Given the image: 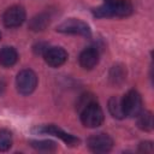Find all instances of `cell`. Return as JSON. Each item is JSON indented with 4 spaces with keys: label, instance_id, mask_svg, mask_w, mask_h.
I'll list each match as a JSON object with an SVG mask.
<instances>
[{
    "label": "cell",
    "instance_id": "cell-1",
    "mask_svg": "<svg viewBox=\"0 0 154 154\" xmlns=\"http://www.w3.org/2000/svg\"><path fill=\"white\" fill-rule=\"evenodd\" d=\"M77 108L79 112L81 123L85 128H99L102 125L105 116L101 106L99 105L97 100L91 94H83L77 103Z\"/></svg>",
    "mask_w": 154,
    "mask_h": 154
},
{
    "label": "cell",
    "instance_id": "cell-2",
    "mask_svg": "<svg viewBox=\"0 0 154 154\" xmlns=\"http://www.w3.org/2000/svg\"><path fill=\"white\" fill-rule=\"evenodd\" d=\"M93 16L96 18H124L134 12V6L130 0H103L102 4L93 8Z\"/></svg>",
    "mask_w": 154,
    "mask_h": 154
},
{
    "label": "cell",
    "instance_id": "cell-3",
    "mask_svg": "<svg viewBox=\"0 0 154 154\" xmlns=\"http://www.w3.org/2000/svg\"><path fill=\"white\" fill-rule=\"evenodd\" d=\"M55 30L60 34H66V35H78V36H83V37L91 36V29H90L89 24L78 18L65 19L57 26Z\"/></svg>",
    "mask_w": 154,
    "mask_h": 154
},
{
    "label": "cell",
    "instance_id": "cell-4",
    "mask_svg": "<svg viewBox=\"0 0 154 154\" xmlns=\"http://www.w3.org/2000/svg\"><path fill=\"white\" fill-rule=\"evenodd\" d=\"M32 132L35 134H43V135H52L55 136L58 138H60L66 146L70 147H76L79 143V138L73 136L72 134L66 132L65 130H63L61 128H59L55 124H45V125H37L35 126L32 130Z\"/></svg>",
    "mask_w": 154,
    "mask_h": 154
},
{
    "label": "cell",
    "instance_id": "cell-5",
    "mask_svg": "<svg viewBox=\"0 0 154 154\" xmlns=\"http://www.w3.org/2000/svg\"><path fill=\"white\" fill-rule=\"evenodd\" d=\"M37 87V76L31 69H24L17 73L16 88L22 95H30Z\"/></svg>",
    "mask_w": 154,
    "mask_h": 154
},
{
    "label": "cell",
    "instance_id": "cell-6",
    "mask_svg": "<svg viewBox=\"0 0 154 154\" xmlns=\"http://www.w3.org/2000/svg\"><path fill=\"white\" fill-rule=\"evenodd\" d=\"M122 107L125 117L136 118V116L143 109L142 108V97L136 89H130L122 97Z\"/></svg>",
    "mask_w": 154,
    "mask_h": 154
},
{
    "label": "cell",
    "instance_id": "cell-7",
    "mask_svg": "<svg viewBox=\"0 0 154 154\" xmlns=\"http://www.w3.org/2000/svg\"><path fill=\"white\" fill-rule=\"evenodd\" d=\"M113 144V138L103 132L94 134L87 140V147L93 153H108L112 150Z\"/></svg>",
    "mask_w": 154,
    "mask_h": 154
},
{
    "label": "cell",
    "instance_id": "cell-8",
    "mask_svg": "<svg viewBox=\"0 0 154 154\" xmlns=\"http://www.w3.org/2000/svg\"><path fill=\"white\" fill-rule=\"evenodd\" d=\"M26 19L25 8L20 5H13L2 13V23L6 28H18Z\"/></svg>",
    "mask_w": 154,
    "mask_h": 154
},
{
    "label": "cell",
    "instance_id": "cell-9",
    "mask_svg": "<svg viewBox=\"0 0 154 154\" xmlns=\"http://www.w3.org/2000/svg\"><path fill=\"white\" fill-rule=\"evenodd\" d=\"M43 59L45 61L52 66V67H60L61 65H64L67 60V52L63 48V47H58V46H49L45 53H43Z\"/></svg>",
    "mask_w": 154,
    "mask_h": 154
},
{
    "label": "cell",
    "instance_id": "cell-10",
    "mask_svg": "<svg viewBox=\"0 0 154 154\" xmlns=\"http://www.w3.org/2000/svg\"><path fill=\"white\" fill-rule=\"evenodd\" d=\"M100 53L95 47H87L84 48L78 57V63L81 67L84 70H91L99 64Z\"/></svg>",
    "mask_w": 154,
    "mask_h": 154
},
{
    "label": "cell",
    "instance_id": "cell-11",
    "mask_svg": "<svg viewBox=\"0 0 154 154\" xmlns=\"http://www.w3.org/2000/svg\"><path fill=\"white\" fill-rule=\"evenodd\" d=\"M18 61V52L14 47L5 46L0 49V65L2 67H12Z\"/></svg>",
    "mask_w": 154,
    "mask_h": 154
},
{
    "label": "cell",
    "instance_id": "cell-12",
    "mask_svg": "<svg viewBox=\"0 0 154 154\" xmlns=\"http://www.w3.org/2000/svg\"><path fill=\"white\" fill-rule=\"evenodd\" d=\"M49 22H51V14L48 12H41L30 19L29 29L32 31H42L49 25Z\"/></svg>",
    "mask_w": 154,
    "mask_h": 154
},
{
    "label": "cell",
    "instance_id": "cell-13",
    "mask_svg": "<svg viewBox=\"0 0 154 154\" xmlns=\"http://www.w3.org/2000/svg\"><path fill=\"white\" fill-rule=\"evenodd\" d=\"M137 126L142 130V131H146V132H149L153 130V114L150 111H147V109H142L137 116Z\"/></svg>",
    "mask_w": 154,
    "mask_h": 154
},
{
    "label": "cell",
    "instance_id": "cell-14",
    "mask_svg": "<svg viewBox=\"0 0 154 154\" xmlns=\"http://www.w3.org/2000/svg\"><path fill=\"white\" fill-rule=\"evenodd\" d=\"M108 111H109L111 116L116 119L125 118V114H124L123 107H122V99L118 96H112L108 100Z\"/></svg>",
    "mask_w": 154,
    "mask_h": 154
},
{
    "label": "cell",
    "instance_id": "cell-15",
    "mask_svg": "<svg viewBox=\"0 0 154 154\" xmlns=\"http://www.w3.org/2000/svg\"><path fill=\"white\" fill-rule=\"evenodd\" d=\"M30 146L40 152H54L57 149V143L51 140H31Z\"/></svg>",
    "mask_w": 154,
    "mask_h": 154
},
{
    "label": "cell",
    "instance_id": "cell-16",
    "mask_svg": "<svg viewBox=\"0 0 154 154\" xmlns=\"http://www.w3.org/2000/svg\"><path fill=\"white\" fill-rule=\"evenodd\" d=\"M13 143L12 132L7 129L0 130V152H7Z\"/></svg>",
    "mask_w": 154,
    "mask_h": 154
},
{
    "label": "cell",
    "instance_id": "cell-17",
    "mask_svg": "<svg viewBox=\"0 0 154 154\" xmlns=\"http://www.w3.org/2000/svg\"><path fill=\"white\" fill-rule=\"evenodd\" d=\"M111 79H113L114 83H119L125 79V71L123 66H113V69L111 70Z\"/></svg>",
    "mask_w": 154,
    "mask_h": 154
},
{
    "label": "cell",
    "instance_id": "cell-18",
    "mask_svg": "<svg viewBox=\"0 0 154 154\" xmlns=\"http://www.w3.org/2000/svg\"><path fill=\"white\" fill-rule=\"evenodd\" d=\"M153 150H154V147H153V142H150V141L141 142L138 146L140 153H153Z\"/></svg>",
    "mask_w": 154,
    "mask_h": 154
},
{
    "label": "cell",
    "instance_id": "cell-19",
    "mask_svg": "<svg viewBox=\"0 0 154 154\" xmlns=\"http://www.w3.org/2000/svg\"><path fill=\"white\" fill-rule=\"evenodd\" d=\"M48 47H49V46H48L47 43H45V42H38V43H36V45L34 46V52H35L36 54L43 55L45 51H46Z\"/></svg>",
    "mask_w": 154,
    "mask_h": 154
},
{
    "label": "cell",
    "instance_id": "cell-20",
    "mask_svg": "<svg viewBox=\"0 0 154 154\" xmlns=\"http://www.w3.org/2000/svg\"><path fill=\"white\" fill-rule=\"evenodd\" d=\"M4 89H5V84L2 82H0V94L4 91Z\"/></svg>",
    "mask_w": 154,
    "mask_h": 154
},
{
    "label": "cell",
    "instance_id": "cell-21",
    "mask_svg": "<svg viewBox=\"0 0 154 154\" xmlns=\"http://www.w3.org/2000/svg\"><path fill=\"white\" fill-rule=\"evenodd\" d=\"M0 40H1V32H0Z\"/></svg>",
    "mask_w": 154,
    "mask_h": 154
}]
</instances>
